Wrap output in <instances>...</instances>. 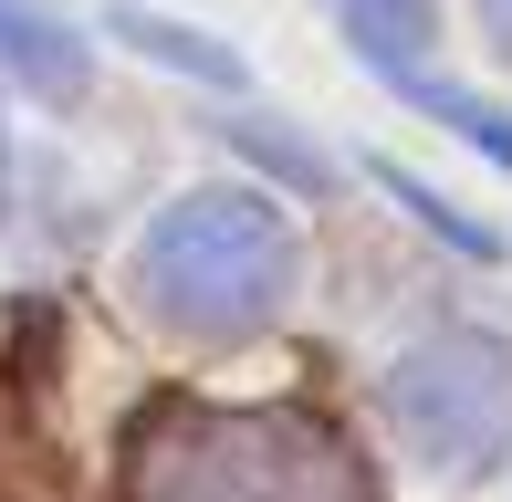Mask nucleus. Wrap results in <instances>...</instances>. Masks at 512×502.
<instances>
[{"instance_id": "nucleus-7", "label": "nucleus", "mask_w": 512, "mask_h": 502, "mask_svg": "<svg viewBox=\"0 0 512 502\" xmlns=\"http://www.w3.org/2000/svg\"><path fill=\"white\" fill-rule=\"evenodd\" d=\"M481 32H492V53L512 63V0H481Z\"/></svg>"}, {"instance_id": "nucleus-8", "label": "nucleus", "mask_w": 512, "mask_h": 502, "mask_svg": "<svg viewBox=\"0 0 512 502\" xmlns=\"http://www.w3.org/2000/svg\"><path fill=\"white\" fill-rule=\"evenodd\" d=\"M0 199H11V178H0Z\"/></svg>"}, {"instance_id": "nucleus-6", "label": "nucleus", "mask_w": 512, "mask_h": 502, "mask_svg": "<svg viewBox=\"0 0 512 502\" xmlns=\"http://www.w3.org/2000/svg\"><path fill=\"white\" fill-rule=\"evenodd\" d=\"M115 42H136V53H157V63H178V74H199V84H230L241 95V53H220V42H199V32H178V21H147V11H115Z\"/></svg>"}, {"instance_id": "nucleus-1", "label": "nucleus", "mask_w": 512, "mask_h": 502, "mask_svg": "<svg viewBox=\"0 0 512 502\" xmlns=\"http://www.w3.org/2000/svg\"><path fill=\"white\" fill-rule=\"evenodd\" d=\"M293 220L251 189H199V199H168V210L136 231L126 251V293L178 335H209V346H241L262 335L272 314L293 304Z\"/></svg>"}, {"instance_id": "nucleus-4", "label": "nucleus", "mask_w": 512, "mask_h": 502, "mask_svg": "<svg viewBox=\"0 0 512 502\" xmlns=\"http://www.w3.org/2000/svg\"><path fill=\"white\" fill-rule=\"evenodd\" d=\"M335 21L356 32V53L377 63L387 84H398L418 116H439L460 147H481L492 168H512V116H492V105H481V95H460V84H439V63H429L439 0H335Z\"/></svg>"}, {"instance_id": "nucleus-2", "label": "nucleus", "mask_w": 512, "mask_h": 502, "mask_svg": "<svg viewBox=\"0 0 512 502\" xmlns=\"http://www.w3.org/2000/svg\"><path fill=\"white\" fill-rule=\"evenodd\" d=\"M126 502H366V471L304 408L178 398L126 440Z\"/></svg>"}, {"instance_id": "nucleus-5", "label": "nucleus", "mask_w": 512, "mask_h": 502, "mask_svg": "<svg viewBox=\"0 0 512 502\" xmlns=\"http://www.w3.org/2000/svg\"><path fill=\"white\" fill-rule=\"evenodd\" d=\"M0 63H11L32 95H74L84 84V53H74V32H53V21H32L21 0H0Z\"/></svg>"}, {"instance_id": "nucleus-3", "label": "nucleus", "mask_w": 512, "mask_h": 502, "mask_svg": "<svg viewBox=\"0 0 512 502\" xmlns=\"http://www.w3.org/2000/svg\"><path fill=\"white\" fill-rule=\"evenodd\" d=\"M387 429L418 471L439 482H471L512 450V346L481 325H450V335H418V346L387 367Z\"/></svg>"}]
</instances>
